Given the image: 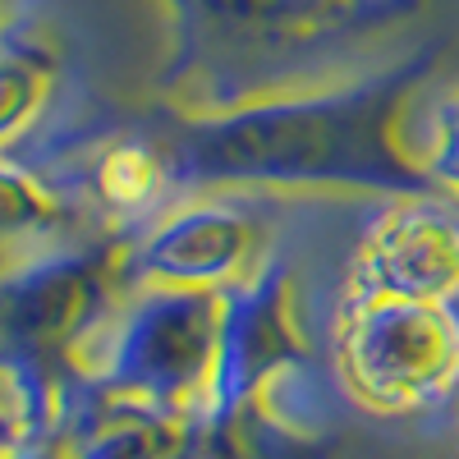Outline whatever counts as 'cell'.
Instances as JSON below:
<instances>
[{
  "label": "cell",
  "instance_id": "cell-1",
  "mask_svg": "<svg viewBox=\"0 0 459 459\" xmlns=\"http://www.w3.org/2000/svg\"><path fill=\"white\" fill-rule=\"evenodd\" d=\"M400 79L326 92L257 101L179 129L166 143V161L188 184H350L381 194H428L391 138Z\"/></svg>",
  "mask_w": 459,
  "mask_h": 459
},
{
  "label": "cell",
  "instance_id": "cell-2",
  "mask_svg": "<svg viewBox=\"0 0 459 459\" xmlns=\"http://www.w3.org/2000/svg\"><path fill=\"white\" fill-rule=\"evenodd\" d=\"M335 368L344 391L377 413L432 409L459 386V313L350 290L335 322Z\"/></svg>",
  "mask_w": 459,
  "mask_h": 459
},
{
  "label": "cell",
  "instance_id": "cell-3",
  "mask_svg": "<svg viewBox=\"0 0 459 459\" xmlns=\"http://www.w3.org/2000/svg\"><path fill=\"white\" fill-rule=\"evenodd\" d=\"M225 299L203 290H147L106 335L101 381L120 395L175 404L212 386Z\"/></svg>",
  "mask_w": 459,
  "mask_h": 459
},
{
  "label": "cell",
  "instance_id": "cell-4",
  "mask_svg": "<svg viewBox=\"0 0 459 459\" xmlns=\"http://www.w3.org/2000/svg\"><path fill=\"white\" fill-rule=\"evenodd\" d=\"M262 248V221L244 203L203 198L170 207L147 225V235L129 248L125 272L152 290H203L221 294L248 285V266Z\"/></svg>",
  "mask_w": 459,
  "mask_h": 459
},
{
  "label": "cell",
  "instance_id": "cell-5",
  "mask_svg": "<svg viewBox=\"0 0 459 459\" xmlns=\"http://www.w3.org/2000/svg\"><path fill=\"white\" fill-rule=\"evenodd\" d=\"M354 294H391L450 303L459 294V203L437 194H400L359 248Z\"/></svg>",
  "mask_w": 459,
  "mask_h": 459
},
{
  "label": "cell",
  "instance_id": "cell-6",
  "mask_svg": "<svg viewBox=\"0 0 459 459\" xmlns=\"http://www.w3.org/2000/svg\"><path fill=\"white\" fill-rule=\"evenodd\" d=\"M92 179H97V194H101V203L110 212L147 216V212H157V203L166 194V184L175 179V170L166 161V147L125 138V143H110L101 152Z\"/></svg>",
  "mask_w": 459,
  "mask_h": 459
},
{
  "label": "cell",
  "instance_id": "cell-7",
  "mask_svg": "<svg viewBox=\"0 0 459 459\" xmlns=\"http://www.w3.org/2000/svg\"><path fill=\"white\" fill-rule=\"evenodd\" d=\"M47 74L51 65L37 56V47L23 56V47L10 37V47H5V138H14L28 115L42 106L37 97L47 92Z\"/></svg>",
  "mask_w": 459,
  "mask_h": 459
},
{
  "label": "cell",
  "instance_id": "cell-8",
  "mask_svg": "<svg viewBox=\"0 0 459 459\" xmlns=\"http://www.w3.org/2000/svg\"><path fill=\"white\" fill-rule=\"evenodd\" d=\"M74 459H161V437L152 423H106L69 450Z\"/></svg>",
  "mask_w": 459,
  "mask_h": 459
},
{
  "label": "cell",
  "instance_id": "cell-9",
  "mask_svg": "<svg viewBox=\"0 0 459 459\" xmlns=\"http://www.w3.org/2000/svg\"><path fill=\"white\" fill-rule=\"evenodd\" d=\"M423 175L432 179V188H446V194L459 198V92H450L437 110L432 143H428V157H423Z\"/></svg>",
  "mask_w": 459,
  "mask_h": 459
},
{
  "label": "cell",
  "instance_id": "cell-10",
  "mask_svg": "<svg viewBox=\"0 0 459 459\" xmlns=\"http://www.w3.org/2000/svg\"><path fill=\"white\" fill-rule=\"evenodd\" d=\"M10 459H74V455L47 441H23V446H10Z\"/></svg>",
  "mask_w": 459,
  "mask_h": 459
},
{
  "label": "cell",
  "instance_id": "cell-11",
  "mask_svg": "<svg viewBox=\"0 0 459 459\" xmlns=\"http://www.w3.org/2000/svg\"><path fill=\"white\" fill-rule=\"evenodd\" d=\"M161 459H170V455H161Z\"/></svg>",
  "mask_w": 459,
  "mask_h": 459
}]
</instances>
